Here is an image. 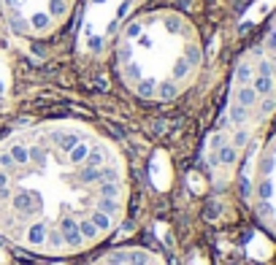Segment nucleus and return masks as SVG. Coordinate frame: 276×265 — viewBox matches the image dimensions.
Masks as SVG:
<instances>
[{"mask_svg":"<svg viewBox=\"0 0 276 265\" xmlns=\"http://www.w3.org/2000/svg\"><path fill=\"white\" fill-rule=\"evenodd\" d=\"M257 49L263 52L268 68H271L273 76H276V11L271 14V19L265 22L263 35H260V41H257Z\"/></svg>","mask_w":276,"mask_h":265,"instance_id":"nucleus-8","label":"nucleus"},{"mask_svg":"<svg viewBox=\"0 0 276 265\" xmlns=\"http://www.w3.org/2000/svg\"><path fill=\"white\" fill-rule=\"evenodd\" d=\"M249 208L260 230L276 241V130L260 144L252 165Z\"/></svg>","mask_w":276,"mask_h":265,"instance_id":"nucleus-6","label":"nucleus"},{"mask_svg":"<svg viewBox=\"0 0 276 265\" xmlns=\"http://www.w3.org/2000/svg\"><path fill=\"white\" fill-rule=\"evenodd\" d=\"M116 81L144 103H171L195 87L206 46L198 25L176 9L138 11L111 41Z\"/></svg>","mask_w":276,"mask_h":265,"instance_id":"nucleus-2","label":"nucleus"},{"mask_svg":"<svg viewBox=\"0 0 276 265\" xmlns=\"http://www.w3.org/2000/svg\"><path fill=\"white\" fill-rule=\"evenodd\" d=\"M276 116V76L257 43L247 46L233 62L225 106L203 146V168L214 190H227L244 160Z\"/></svg>","mask_w":276,"mask_h":265,"instance_id":"nucleus-3","label":"nucleus"},{"mask_svg":"<svg viewBox=\"0 0 276 265\" xmlns=\"http://www.w3.org/2000/svg\"><path fill=\"white\" fill-rule=\"evenodd\" d=\"M146 0H84L78 19V54L84 60H100L111 49L114 35Z\"/></svg>","mask_w":276,"mask_h":265,"instance_id":"nucleus-4","label":"nucleus"},{"mask_svg":"<svg viewBox=\"0 0 276 265\" xmlns=\"http://www.w3.org/2000/svg\"><path fill=\"white\" fill-rule=\"evenodd\" d=\"M87 265H168V260L157 249H149L141 244H125V246H111L106 252H100Z\"/></svg>","mask_w":276,"mask_h":265,"instance_id":"nucleus-7","label":"nucleus"},{"mask_svg":"<svg viewBox=\"0 0 276 265\" xmlns=\"http://www.w3.org/2000/svg\"><path fill=\"white\" fill-rule=\"evenodd\" d=\"M78 0H0V14L14 35L46 41L73 17Z\"/></svg>","mask_w":276,"mask_h":265,"instance_id":"nucleus-5","label":"nucleus"},{"mask_svg":"<svg viewBox=\"0 0 276 265\" xmlns=\"http://www.w3.org/2000/svg\"><path fill=\"white\" fill-rule=\"evenodd\" d=\"M130 208L125 152L90 122L46 119L0 138V238L68 260L120 230Z\"/></svg>","mask_w":276,"mask_h":265,"instance_id":"nucleus-1","label":"nucleus"}]
</instances>
